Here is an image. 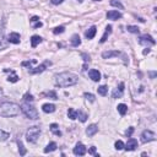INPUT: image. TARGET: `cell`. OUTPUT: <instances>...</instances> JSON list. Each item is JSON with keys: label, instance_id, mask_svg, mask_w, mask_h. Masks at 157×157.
<instances>
[{"label": "cell", "instance_id": "obj_1", "mask_svg": "<svg viewBox=\"0 0 157 157\" xmlns=\"http://www.w3.org/2000/svg\"><path fill=\"white\" fill-rule=\"evenodd\" d=\"M79 82V76L76 74L70 71H64L60 74H57L54 76V84L59 87H69L74 86Z\"/></svg>", "mask_w": 157, "mask_h": 157}, {"label": "cell", "instance_id": "obj_2", "mask_svg": "<svg viewBox=\"0 0 157 157\" xmlns=\"http://www.w3.org/2000/svg\"><path fill=\"white\" fill-rule=\"evenodd\" d=\"M21 112V107L14 102L0 103V115L3 117H16Z\"/></svg>", "mask_w": 157, "mask_h": 157}, {"label": "cell", "instance_id": "obj_3", "mask_svg": "<svg viewBox=\"0 0 157 157\" xmlns=\"http://www.w3.org/2000/svg\"><path fill=\"white\" fill-rule=\"evenodd\" d=\"M21 112L24 113L28 119L37 120V119L39 118L37 109L34 108V107L32 106V104L28 103V102H25V103H22V104H21Z\"/></svg>", "mask_w": 157, "mask_h": 157}, {"label": "cell", "instance_id": "obj_4", "mask_svg": "<svg viewBox=\"0 0 157 157\" xmlns=\"http://www.w3.org/2000/svg\"><path fill=\"white\" fill-rule=\"evenodd\" d=\"M40 133H42V131H40V129H39L38 126H31L30 129L26 131V140L28 142H32V144L37 142L38 137L40 135Z\"/></svg>", "mask_w": 157, "mask_h": 157}, {"label": "cell", "instance_id": "obj_5", "mask_svg": "<svg viewBox=\"0 0 157 157\" xmlns=\"http://www.w3.org/2000/svg\"><path fill=\"white\" fill-rule=\"evenodd\" d=\"M139 43L141 45H145V47H151V45H155L156 44V40L152 38V36H150V34H142L139 38Z\"/></svg>", "mask_w": 157, "mask_h": 157}, {"label": "cell", "instance_id": "obj_6", "mask_svg": "<svg viewBox=\"0 0 157 157\" xmlns=\"http://www.w3.org/2000/svg\"><path fill=\"white\" fill-rule=\"evenodd\" d=\"M156 140V134L151 130H144L141 134V142L146 144V142H151Z\"/></svg>", "mask_w": 157, "mask_h": 157}, {"label": "cell", "instance_id": "obj_7", "mask_svg": "<svg viewBox=\"0 0 157 157\" xmlns=\"http://www.w3.org/2000/svg\"><path fill=\"white\" fill-rule=\"evenodd\" d=\"M52 65V63L49 61V60H47V61H44L43 64H40V65H38L37 68H31L30 66V69H28V73L30 74H40V73H43L45 69H47L48 66H50Z\"/></svg>", "mask_w": 157, "mask_h": 157}, {"label": "cell", "instance_id": "obj_8", "mask_svg": "<svg viewBox=\"0 0 157 157\" xmlns=\"http://www.w3.org/2000/svg\"><path fill=\"white\" fill-rule=\"evenodd\" d=\"M86 147H85V145L82 142H77L76 145H75V147L73 150V152L75 156H84L86 154Z\"/></svg>", "mask_w": 157, "mask_h": 157}, {"label": "cell", "instance_id": "obj_9", "mask_svg": "<svg viewBox=\"0 0 157 157\" xmlns=\"http://www.w3.org/2000/svg\"><path fill=\"white\" fill-rule=\"evenodd\" d=\"M20 40H21V36H20V33H17V32H11L8 36V42L9 43L19 44Z\"/></svg>", "mask_w": 157, "mask_h": 157}, {"label": "cell", "instance_id": "obj_10", "mask_svg": "<svg viewBox=\"0 0 157 157\" xmlns=\"http://www.w3.org/2000/svg\"><path fill=\"white\" fill-rule=\"evenodd\" d=\"M137 147V140H135L134 137H130L129 140H128L126 145H124V149L126 151H134Z\"/></svg>", "mask_w": 157, "mask_h": 157}, {"label": "cell", "instance_id": "obj_11", "mask_svg": "<svg viewBox=\"0 0 157 157\" xmlns=\"http://www.w3.org/2000/svg\"><path fill=\"white\" fill-rule=\"evenodd\" d=\"M124 87H125L124 82H120L119 87H117V89H115V90L113 91L112 97H113V98H119V97L123 96V94H124Z\"/></svg>", "mask_w": 157, "mask_h": 157}, {"label": "cell", "instance_id": "obj_12", "mask_svg": "<svg viewBox=\"0 0 157 157\" xmlns=\"http://www.w3.org/2000/svg\"><path fill=\"white\" fill-rule=\"evenodd\" d=\"M89 76L92 81H95V82H98V81L101 80V73L96 70V69H91V70L89 71Z\"/></svg>", "mask_w": 157, "mask_h": 157}, {"label": "cell", "instance_id": "obj_13", "mask_svg": "<svg viewBox=\"0 0 157 157\" xmlns=\"http://www.w3.org/2000/svg\"><path fill=\"white\" fill-rule=\"evenodd\" d=\"M121 13H119L118 10H110V11H108L107 13V17L109 20H119V19H121Z\"/></svg>", "mask_w": 157, "mask_h": 157}, {"label": "cell", "instance_id": "obj_14", "mask_svg": "<svg viewBox=\"0 0 157 157\" xmlns=\"http://www.w3.org/2000/svg\"><path fill=\"white\" fill-rule=\"evenodd\" d=\"M120 54L121 53H120L119 50H108V52H103V53H102V58H103V59H109V58L118 57Z\"/></svg>", "mask_w": 157, "mask_h": 157}, {"label": "cell", "instance_id": "obj_15", "mask_svg": "<svg viewBox=\"0 0 157 157\" xmlns=\"http://www.w3.org/2000/svg\"><path fill=\"white\" fill-rule=\"evenodd\" d=\"M96 32H97V28H96V26H92V27H90L89 30H87L86 32H85V36H86V38L87 39H92L95 36H96Z\"/></svg>", "mask_w": 157, "mask_h": 157}, {"label": "cell", "instance_id": "obj_16", "mask_svg": "<svg viewBox=\"0 0 157 157\" xmlns=\"http://www.w3.org/2000/svg\"><path fill=\"white\" fill-rule=\"evenodd\" d=\"M30 22H31V25H32L33 28H39V27L43 26V24L39 21V17H38V16H32L31 20H30Z\"/></svg>", "mask_w": 157, "mask_h": 157}, {"label": "cell", "instance_id": "obj_17", "mask_svg": "<svg viewBox=\"0 0 157 157\" xmlns=\"http://www.w3.org/2000/svg\"><path fill=\"white\" fill-rule=\"evenodd\" d=\"M97 131H98V125H97V124H91V125L86 129V134H87L89 136H94Z\"/></svg>", "mask_w": 157, "mask_h": 157}, {"label": "cell", "instance_id": "obj_18", "mask_svg": "<svg viewBox=\"0 0 157 157\" xmlns=\"http://www.w3.org/2000/svg\"><path fill=\"white\" fill-rule=\"evenodd\" d=\"M42 109L44 113H53V112H55V106L52 103H44L42 106Z\"/></svg>", "mask_w": 157, "mask_h": 157}, {"label": "cell", "instance_id": "obj_19", "mask_svg": "<svg viewBox=\"0 0 157 157\" xmlns=\"http://www.w3.org/2000/svg\"><path fill=\"white\" fill-rule=\"evenodd\" d=\"M42 37L40 36H37V34H34V36H32L31 37V45H32V48H36L37 45L42 42Z\"/></svg>", "mask_w": 157, "mask_h": 157}, {"label": "cell", "instance_id": "obj_20", "mask_svg": "<svg viewBox=\"0 0 157 157\" xmlns=\"http://www.w3.org/2000/svg\"><path fill=\"white\" fill-rule=\"evenodd\" d=\"M110 33H112V26L108 25V26L106 27V31H104V34L102 36V38H101L100 42H101V43H104V42H106L107 38L109 37V34H110Z\"/></svg>", "mask_w": 157, "mask_h": 157}, {"label": "cell", "instance_id": "obj_21", "mask_svg": "<svg viewBox=\"0 0 157 157\" xmlns=\"http://www.w3.org/2000/svg\"><path fill=\"white\" fill-rule=\"evenodd\" d=\"M70 42H71V45H73V47H79V45L81 44V38H80L79 34L75 33V34H73V37H71V40H70Z\"/></svg>", "mask_w": 157, "mask_h": 157}, {"label": "cell", "instance_id": "obj_22", "mask_svg": "<svg viewBox=\"0 0 157 157\" xmlns=\"http://www.w3.org/2000/svg\"><path fill=\"white\" fill-rule=\"evenodd\" d=\"M57 147H58V145H57V142H49L47 146H45V149H44V154H48V152H53V151H55L57 150Z\"/></svg>", "mask_w": 157, "mask_h": 157}, {"label": "cell", "instance_id": "obj_23", "mask_svg": "<svg viewBox=\"0 0 157 157\" xmlns=\"http://www.w3.org/2000/svg\"><path fill=\"white\" fill-rule=\"evenodd\" d=\"M50 131L53 133L54 135H57V136H61V131L59 130V125H58L57 123L50 124Z\"/></svg>", "mask_w": 157, "mask_h": 157}, {"label": "cell", "instance_id": "obj_24", "mask_svg": "<svg viewBox=\"0 0 157 157\" xmlns=\"http://www.w3.org/2000/svg\"><path fill=\"white\" fill-rule=\"evenodd\" d=\"M117 109H118V112H119L120 115H125V114L128 113V106H126V104H124V103L118 104Z\"/></svg>", "mask_w": 157, "mask_h": 157}, {"label": "cell", "instance_id": "obj_25", "mask_svg": "<svg viewBox=\"0 0 157 157\" xmlns=\"http://www.w3.org/2000/svg\"><path fill=\"white\" fill-rule=\"evenodd\" d=\"M68 117L70 118L71 120L77 119V110H75L74 108H69L68 109Z\"/></svg>", "mask_w": 157, "mask_h": 157}, {"label": "cell", "instance_id": "obj_26", "mask_svg": "<svg viewBox=\"0 0 157 157\" xmlns=\"http://www.w3.org/2000/svg\"><path fill=\"white\" fill-rule=\"evenodd\" d=\"M77 118L80 119V121L85 123V121L87 120V118H89V115H87L86 113H84V112H81V110H77Z\"/></svg>", "mask_w": 157, "mask_h": 157}, {"label": "cell", "instance_id": "obj_27", "mask_svg": "<svg viewBox=\"0 0 157 157\" xmlns=\"http://www.w3.org/2000/svg\"><path fill=\"white\" fill-rule=\"evenodd\" d=\"M97 91H98V94H100L101 96H106V95H107V92H108V89H107V86L102 85V86L98 87Z\"/></svg>", "mask_w": 157, "mask_h": 157}, {"label": "cell", "instance_id": "obj_28", "mask_svg": "<svg viewBox=\"0 0 157 157\" xmlns=\"http://www.w3.org/2000/svg\"><path fill=\"white\" fill-rule=\"evenodd\" d=\"M110 5L112 6H114V8H119V9H123L124 6H123V4L120 3V0H110Z\"/></svg>", "mask_w": 157, "mask_h": 157}, {"label": "cell", "instance_id": "obj_29", "mask_svg": "<svg viewBox=\"0 0 157 157\" xmlns=\"http://www.w3.org/2000/svg\"><path fill=\"white\" fill-rule=\"evenodd\" d=\"M10 136V134L6 133V131H3L1 129H0V141H5V140H8Z\"/></svg>", "mask_w": 157, "mask_h": 157}, {"label": "cell", "instance_id": "obj_30", "mask_svg": "<svg viewBox=\"0 0 157 157\" xmlns=\"http://www.w3.org/2000/svg\"><path fill=\"white\" fill-rule=\"evenodd\" d=\"M17 145H19V152L21 156H25L26 155V149L24 147V144H22L21 141H17Z\"/></svg>", "mask_w": 157, "mask_h": 157}, {"label": "cell", "instance_id": "obj_31", "mask_svg": "<svg viewBox=\"0 0 157 157\" xmlns=\"http://www.w3.org/2000/svg\"><path fill=\"white\" fill-rule=\"evenodd\" d=\"M8 81H9V82H13V84H15V82H17V81H19V76H17V75H16V74L13 71V75L8 77Z\"/></svg>", "mask_w": 157, "mask_h": 157}, {"label": "cell", "instance_id": "obj_32", "mask_svg": "<svg viewBox=\"0 0 157 157\" xmlns=\"http://www.w3.org/2000/svg\"><path fill=\"white\" fill-rule=\"evenodd\" d=\"M126 30H128V32H130V33H139V27H136V26H128L126 27Z\"/></svg>", "mask_w": 157, "mask_h": 157}, {"label": "cell", "instance_id": "obj_33", "mask_svg": "<svg viewBox=\"0 0 157 157\" xmlns=\"http://www.w3.org/2000/svg\"><path fill=\"white\" fill-rule=\"evenodd\" d=\"M114 147H115V150H123V149H124V142L121 141V140L115 141V144H114Z\"/></svg>", "mask_w": 157, "mask_h": 157}, {"label": "cell", "instance_id": "obj_34", "mask_svg": "<svg viewBox=\"0 0 157 157\" xmlns=\"http://www.w3.org/2000/svg\"><path fill=\"white\" fill-rule=\"evenodd\" d=\"M85 98H86V100L87 101H90V102H95V100H96V97L94 96V95H92V94H89V92H85Z\"/></svg>", "mask_w": 157, "mask_h": 157}, {"label": "cell", "instance_id": "obj_35", "mask_svg": "<svg viewBox=\"0 0 157 157\" xmlns=\"http://www.w3.org/2000/svg\"><path fill=\"white\" fill-rule=\"evenodd\" d=\"M64 31H65V27L64 26H59V27H55L53 30V33L54 34H59V33H63Z\"/></svg>", "mask_w": 157, "mask_h": 157}, {"label": "cell", "instance_id": "obj_36", "mask_svg": "<svg viewBox=\"0 0 157 157\" xmlns=\"http://www.w3.org/2000/svg\"><path fill=\"white\" fill-rule=\"evenodd\" d=\"M44 95H45V96H49V97H52V100H58V96H57V94H55V91H49V92H45Z\"/></svg>", "mask_w": 157, "mask_h": 157}, {"label": "cell", "instance_id": "obj_37", "mask_svg": "<svg viewBox=\"0 0 157 157\" xmlns=\"http://www.w3.org/2000/svg\"><path fill=\"white\" fill-rule=\"evenodd\" d=\"M24 100H25L26 102H32L34 98H33V96H32L31 94H25V95H24Z\"/></svg>", "mask_w": 157, "mask_h": 157}, {"label": "cell", "instance_id": "obj_38", "mask_svg": "<svg viewBox=\"0 0 157 157\" xmlns=\"http://www.w3.org/2000/svg\"><path fill=\"white\" fill-rule=\"evenodd\" d=\"M34 63H36V59H33L31 61H22V66H31Z\"/></svg>", "mask_w": 157, "mask_h": 157}, {"label": "cell", "instance_id": "obj_39", "mask_svg": "<svg viewBox=\"0 0 157 157\" xmlns=\"http://www.w3.org/2000/svg\"><path fill=\"white\" fill-rule=\"evenodd\" d=\"M89 154H91V155H95L96 157H100V155L96 154V147H95V146H91V149L89 150Z\"/></svg>", "mask_w": 157, "mask_h": 157}, {"label": "cell", "instance_id": "obj_40", "mask_svg": "<svg viewBox=\"0 0 157 157\" xmlns=\"http://www.w3.org/2000/svg\"><path fill=\"white\" fill-rule=\"evenodd\" d=\"M133 133H134V128H133V126H130V128H129V129H128V130L125 131V135H126L128 137H130Z\"/></svg>", "mask_w": 157, "mask_h": 157}, {"label": "cell", "instance_id": "obj_41", "mask_svg": "<svg viewBox=\"0 0 157 157\" xmlns=\"http://www.w3.org/2000/svg\"><path fill=\"white\" fill-rule=\"evenodd\" d=\"M64 1V0H50V3L53 4V5H59V4H61Z\"/></svg>", "mask_w": 157, "mask_h": 157}, {"label": "cell", "instance_id": "obj_42", "mask_svg": "<svg viewBox=\"0 0 157 157\" xmlns=\"http://www.w3.org/2000/svg\"><path fill=\"white\" fill-rule=\"evenodd\" d=\"M82 58H85V59H84L85 61H90V55H87V54L84 53V54H82Z\"/></svg>", "mask_w": 157, "mask_h": 157}, {"label": "cell", "instance_id": "obj_43", "mask_svg": "<svg viewBox=\"0 0 157 157\" xmlns=\"http://www.w3.org/2000/svg\"><path fill=\"white\" fill-rule=\"evenodd\" d=\"M149 53H150V49H149V47H147V49L144 50V55H146V54H149Z\"/></svg>", "mask_w": 157, "mask_h": 157}, {"label": "cell", "instance_id": "obj_44", "mask_svg": "<svg viewBox=\"0 0 157 157\" xmlns=\"http://www.w3.org/2000/svg\"><path fill=\"white\" fill-rule=\"evenodd\" d=\"M150 76H151V77H152V79H154V77L156 76V73H150Z\"/></svg>", "mask_w": 157, "mask_h": 157}, {"label": "cell", "instance_id": "obj_45", "mask_svg": "<svg viewBox=\"0 0 157 157\" xmlns=\"http://www.w3.org/2000/svg\"><path fill=\"white\" fill-rule=\"evenodd\" d=\"M0 96H3V90H1V87H0Z\"/></svg>", "mask_w": 157, "mask_h": 157}, {"label": "cell", "instance_id": "obj_46", "mask_svg": "<svg viewBox=\"0 0 157 157\" xmlns=\"http://www.w3.org/2000/svg\"><path fill=\"white\" fill-rule=\"evenodd\" d=\"M94 1H101V0H94Z\"/></svg>", "mask_w": 157, "mask_h": 157}, {"label": "cell", "instance_id": "obj_47", "mask_svg": "<svg viewBox=\"0 0 157 157\" xmlns=\"http://www.w3.org/2000/svg\"><path fill=\"white\" fill-rule=\"evenodd\" d=\"M77 1H80V3H81V1H82V0H77Z\"/></svg>", "mask_w": 157, "mask_h": 157}]
</instances>
